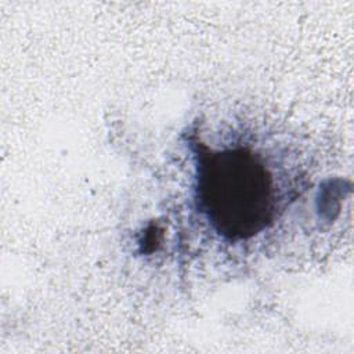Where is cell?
I'll use <instances>...</instances> for the list:
<instances>
[{
  "label": "cell",
  "mask_w": 354,
  "mask_h": 354,
  "mask_svg": "<svg viewBox=\"0 0 354 354\" xmlns=\"http://www.w3.org/2000/svg\"><path fill=\"white\" fill-rule=\"evenodd\" d=\"M195 199L212 228L231 241L256 236L275 218L274 177L248 147L213 149L195 142Z\"/></svg>",
  "instance_id": "obj_1"
}]
</instances>
